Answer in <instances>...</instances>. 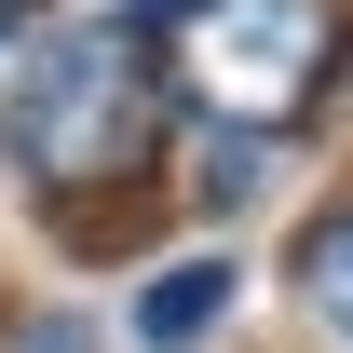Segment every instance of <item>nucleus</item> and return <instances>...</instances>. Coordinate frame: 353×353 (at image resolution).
Wrapping results in <instances>:
<instances>
[{"instance_id":"f257e3e1","label":"nucleus","mask_w":353,"mask_h":353,"mask_svg":"<svg viewBox=\"0 0 353 353\" xmlns=\"http://www.w3.org/2000/svg\"><path fill=\"white\" fill-rule=\"evenodd\" d=\"M163 68H150V28H54L28 54V82H14V176L41 190L54 218H95V204H123L150 190L163 163Z\"/></svg>"},{"instance_id":"f03ea898","label":"nucleus","mask_w":353,"mask_h":353,"mask_svg":"<svg viewBox=\"0 0 353 353\" xmlns=\"http://www.w3.org/2000/svg\"><path fill=\"white\" fill-rule=\"evenodd\" d=\"M150 68L218 136H285L340 82V14L326 0H150Z\"/></svg>"},{"instance_id":"7ed1b4c3","label":"nucleus","mask_w":353,"mask_h":353,"mask_svg":"<svg viewBox=\"0 0 353 353\" xmlns=\"http://www.w3.org/2000/svg\"><path fill=\"white\" fill-rule=\"evenodd\" d=\"M218 312H231V259L204 245V259H176V272H150V285H136V340H150V353H190Z\"/></svg>"},{"instance_id":"20e7f679","label":"nucleus","mask_w":353,"mask_h":353,"mask_svg":"<svg viewBox=\"0 0 353 353\" xmlns=\"http://www.w3.org/2000/svg\"><path fill=\"white\" fill-rule=\"evenodd\" d=\"M299 299L340 326V353H353V204H326V218L299 231Z\"/></svg>"},{"instance_id":"39448f33","label":"nucleus","mask_w":353,"mask_h":353,"mask_svg":"<svg viewBox=\"0 0 353 353\" xmlns=\"http://www.w3.org/2000/svg\"><path fill=\"white\" fill-rule=\"evenodd\" d=\"M0 41H14V0H0Z\"/></svg>"},{"instance_id":"423d86ee","label":"nucleus","mask_w":353,"mask_h":353,"mask_svg":"<svg viewBox=\"0 0 353 353\" xmlns=\"http://www.w3.org/2000/svg\"><path fill=\"white\" fill-rule=\"evenodd\" d=\"M14 14H28V0H14Z\"/></svg>"}]
</instances>
